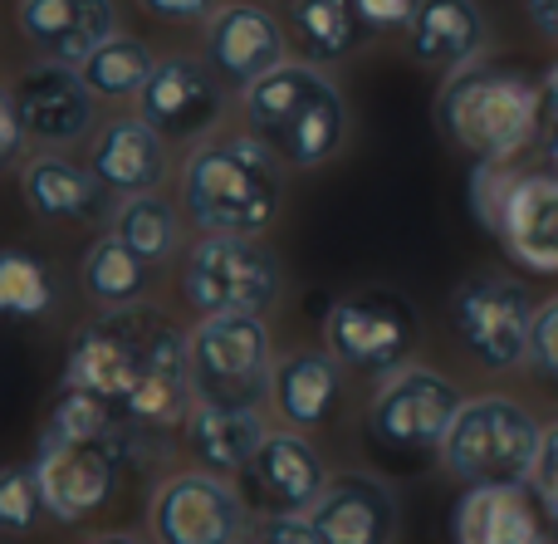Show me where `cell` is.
Masks as SVG:
<instances>
[{
    "instance_id": "1",
    "label": "cell",
    "mask_w": 558,
    "mask_h": 544,
    "mask_svg": "<svg viewBox=\"0 0 558 544\" xmlns=\"http://www.w3.org/2000/svg\"><path fill=\"white\" fill-rule=\"evenodd\" d=\"M245 128L294 172L333 162L348 137V104L314 59H279L245 88Z\"/></svg>"
},
{
    "instance_id": "2",
    "label": "cell",
    "mask_w": 558,
    "mask_h": 544,
    "mask_svg": "<svg viewBox=\"0 0 558 544\" xmlns=\"http://www.w3.org/2000/svg\"><path fill=\"white\" fill-rule=\"evenodd\" d=\"M284 206V162L255 133L202 137L182 167V211L202 231L265 235Z\"/></svg>"
},
{
    "instance_id": "3",
    "label": "cell",
    "mask_w": 558,
    "mask_h": 544,
    "mask_svg": "<svg viewBox=\"0 0 558 544\" xmlns=\"http://www.w3.org/2000/svg\"><path fill=\"white\" fill-rule=\"evenodd\" d=\"M436 123L475 162H514L544 133L539 84L505 64H461L441 84Z\"/></svg>"
},
{
    "instance_id": "4",
    "label": "cell",
    "mask_w": 558,
    "mask_h": 544,
    "mask_svg": "<svg viewBox=\"0 0 558 544\" xmlns=\"http://www.w3.org/2000/svg\"><path fill=\"white\" fill-rule=\"evenodd\" d=\"M475 221L534 275H558V177L481 162L471 177Z\"/></svg>"
},
{
    "instance_id": "5",
    "label": "cell",
    "mask_w": 558,
    "mask_h": 544,
    "mask_svg": "<svg viewBox=\"0 0 558 544\" xmlns=\"http://www.w3.org/2000/svg\"><path fill=\"white\" fill-rule=\"evenodd\" d=\"M284 294V265L260 235L206 231L186 251L182 300L196 314H270Z\"/></svg>"
},
{
    "instance_id": "6",
    "label": "cell",
    "mask_w": 558,
    "mask_h": 544,
    "mask_svg": "<svg viewBox=\"0 0 558 544\" xmlns=\"http://www.w3.org/2000/svg\"><path fill=\"white\" fill-rule=\"evenodd\" d=\"M544 427L514 398H471L461 402L451 432L441 442V461L465 486H500V481H530L539 461Z\"/></svg>"
},
{
    "instance_id": "7",
    "label": "cell",
    "mask_w": 558,
    "mask_h": 544,
    "mask_svg": "<svg viewBox=\"0 0 558 544\" xmlns=\"http://www.w3.org/2000/svg\"><path fill=\"white\" fill-rule=\"evenodd\" d=\"M186 368L196 398L260 408L275 378L265 314H202V324L186 334Z\"/></svg>"
},
{
    "instance_id": "8",
    "label": "cell",
    "mask_w": 558,
    "mask_h": 544,
    "mask_svg": "<svg viewBox=\"0 0 558 544\" xmlns=\"http://www.w3.org/2000/svg\"><path fill=\"white\" fill-rule=\"evenodd\" d=\"M422 319L416 304L397 290H357L328 304L324 314V343L343 368L357 373H392L412 359Z\"/></svg>"
},
{
    "instance_id": "9",
    "label": "cell",
    "mask_w": 558,
    "mask_h": 544,
    "mask_svg": "<svg viewBox=\"0 0 558 544\" xmlns=\"http://www.w3.org/2000/svg\"><path fill=\"white\" fill-rule=\"evenodd\" d=\"M147 535L162 544H235L251 535V506L221 471H177L147 500Z\"/></svg>"
},
{
    "instance_id": "10",
    "label": "cell",
    "mask_w": 558,
    "mask_h": 544,
    "mask_svg": "<svg viewBox=\"0 0 558 544\" xmlns=\"http://www.w3.org/2000/svg\"><path fill=\"white\" fill-rule=\"evenodd\" d=\"M461 392L451 378H441L436 368H402L387 373V383L377 388L373 408H367V437L383 451H441L446 432H451L456 412H461Z\"/></svg>"
},
{
    "instance_id": "11",
    "label": "cell",
    "mask_w": 558,
    "mask_h": 544,
    "mask_svg": "<svg viewBox=\"0 0 558 544\" xmlns=\"http://www.w3.org/2000/svg\"><path fill=\"white\" fill-rule=\"evenodd\" d=\"M530 324H534V304L524 294V285L510 280V275H471L451 294L456 339L475 363H485L495 373H510L524 363Z\"/></svg>"
},
{
    "instance_id": "12",
    "label": "cell",
    "mask_w": 558,
    "mask_h": 544,
    "mask_svg": "<svg viewBox=\"0 0 558 544\" xmlns=\"http://www.w3.org/2000/svg\"><path fill=\"white\" fill-rule=\"evenodd\" d=\"M128 427V422H123ZM35 486L45 500V516L59 525H84L88 516L113 500L118 481H123V432L118 442H64V437H39L35 447Z\"/></svg>"
},
{
    "instance_id": "13",
    "label": "cell",
    "mask_w": 558,
    "mask_h": 544,
    "mask_svg": "<svg viewBox=\"0 0 558 544\" xmlns=\"http://www.w3.org/2000/svg\"><path fill=\"white\" fill-rule=\"evenodd\" d=\"M226 88L231 84L211 69V59L167 55L137 88V118H147L167 143H202L226 113Z\"/></svg>"
},
{
    "instance_id": "14",
    "label": "cell",
    "mask_w": 558,
    "mask_h": 544,
    "mask_svg": "<svg viewBox=\"0 0 558 544\" xmlns=\"http://www.w3.org/2000/svg\"><path fill=\"white\" fill-rule=\"evenodd\" d=\"M10 98H15L25 137L39 147H69L78 137H88V128L98 123V94L78 74V64L39 59L35 69L20 74Z\"/></svg>"
},
{
    "instance_id": "15",
    "label": "cell",
    "mask_w": 558,
    "mask_h": 544,
    "mask_svg": "<svg viewBox=\"0 0 558 544\" xmlns=\"http://www.w3.org/2000/svg\"><path fill=\"white\" fill-rule=\"evenodd\" d=\"M284 20L255 5V0L216 5L211 20H206V59L231 88H251L260 74H270L284 59Z\"/></svg>"
},
{
    "instance_id": "16",
    "label": "cell",
    "mask_w": 558,
    "mask_h": 544,
    "mask_svg": "<svg viewBox=\"0 0 558 544\" xmlns=\"http://www.w3.org/2000/svg\"><path fill=\"white\" fill-rule=\"evenodd\" d=\"M15 29L39 59L84 64L108 35H118L113 0H20Z\"/></svg>"
},
{
    "instance_id": "17",
    "label": "cell",
    "mask_w": 558,
    "mask_h": 544,
    "mask_svg": "<svg viewBox=\"0 0 558 544\" xmlns=\"http://www.w3.org/2000/svg\"><path fill=\"white\" fill-rule=\"evenodd\" d=\"M314 525L324 544H387L397 535V500L377 476L348 471L328 476L324 496L314 500Z\"/></svg>"
},
{
    "instance_id": "18",
    "label": "cell",
    "mask_w": 558,
    "mask_h": 544,
    "mask_svg": "<svg viewBox=\"0 0 558 544\" xmlns=\"http://www.w3.org/2000/svg\"><path fill=\"white\" fill-rule=\"evenodd\" d=\"M88 167L108 186V196L157 192L167 182V137L147 118H113L98 128L88 147Z\"/></svg>"
},
{
    "instance_id": "19",
    "label": "cell",
    "mask_w": 558,
    "mask_h": 544,
    "mask_svg": "<svg viewBox=\"0 0 558 544\" xmlns=\"http://www.w3.org/2000/svg\"><path fill=\"white\" fill-rule=\"evenodd\" d=\"M20 196L45 221H98L108 206V186L94 177V167H78L59 147H45L20 167Z\"/></svg>"
},
{
    "instance_id": "20",
    "label": "cell",
    "mask_w": 558,
    "mask_h": 544,
    "mask_svg": "<svg viewBox=\"0 0 558 544\" xmlns=\"http://www.w3.org/2000/svg\"><path fill=\"white\" fill-rule=\"evenodd\" d=\"M245 471H251L265 510H314V500L328 486L324 457L299 432H265V442L255 447Z\"/></svg>"
},
{
    "instance_id": "21",
    "label": "cell",
    "mask_w": 558,
    "mask_h": 544,
    "mask_svg": "<svg viewBox=\"0 0 558 544\" xmlns=\"http://www.w3.org/2000/svg\"><path fill=\"white\" fill-rule=\"evenodd\" d=\"M338 398H343V363L328 349H299L275 363L270 402L289 427H324L338 412Z\"/></svg>"
},
{
    "instance_id": "22",
    "label": "cell",
    "mask_w": 558,
    "mask_h": 544,
    "mask_svg": "<svg viewBox=\"0 0 558 544\" xmlns=\"http://www.w3.org/2000/svg\"><path fill=\"white\" fill-rule=\"evenodd\" d=\"M265 432L270 427H265V418L255 408H241V402H206V398H196L182 422L186 451H192L202 467L221 471V476H235V471L251 467Z\"/></svg>"
},
{
    "instance_id": "23",
    "label": "cell",
    "mask_w": 558,
    "mask_h": 544,
    "mask_svg": "<svg viewBox=\"0 0 558 544\" xmlns=\"http://www.w3.org/2000/svg\"><path fill=\"white\" fill-rule=\"evenodd\" d=\"M451 535L461 544H534L539 530V506L524 491V481H500V486H471L456 500Z\"/></svg>"
},
{
    "instance_id": "24",
    "label": "cell",
    "mask_w": 558,
    "mask_h": 544,
    "mask_svg": "<svg viewBox=\"0 0 558 544\" xmlns=\"http://www.w3.org/2000/svg\"><path fill=\"white\" fill-rule=\"evenodd\" d=\"M407 45L412 59L426 69H461L481 55L485 45V20L475 0H416L412 25H407Z\"/></svg>"
},
{
    "instance_id": "25",
    "label": "cell",
    "mask_w": 558,
    "mask_h": 544,
    "mask_svg": "<svg viewBox=\"0 0 558 544\" xmlns=\"http://www.w3.org/2000/svg\"><path fill=\"white\" fill-rule=\"evenodd\" d=\"M284 35L304 59L333 64L353 55L373 35V25L363 20L357 0H284Z\"/></svg>"
},
{
    "instance_id": "26",
    "label": "cell",
    "mask_w": 558,
    "mask_h": 544,
    "mask_svg": "<svg viewBox=\"0 0 558 544\" xmlns=\"http://www.w3.org/2000/svg\"><path fill=\"white\" fill-rule=\"evenodd\" d=\"M78 280H84V294L98 310H128V304H143L147 285H153V261H143L133 245L108 231L88 245Z\"/></svg>"
},
{
    "instance_id": "27",
    "label": "cell",
    "mask_w": 558,
    "mask_h": 544,
    "mask_svg": "<svg viewBox=\"0 0 558 544\" xmlns=\"http://www.w3.org/2000/svg\"><path fill=\"white\" fill-rule=\"evenodd\" d=\"M113 235L133 245L143 261L162 265L182 245V216H177V206L162 192H137V196H123V206L113 211Z\"/></svg>"
},
{
    "instance_id": "28",
    "label": "cell",
    "mask_w": 558,
    "mask_h": 544,
    "mask_svg": "<svg viewBox=\"0 0 558 544\" xmlns=\"http://www.w3.org/2000/svg\"><path fill=\"white\" fill-rule=\"evenodd\" d=\"M54 270L35 251H0V319H45L54 310Z\"/></svg>"
},
{
    "instance_id": "29",
    "label": "cell",
    "mask_w": 558,
    "mask_h": 544,
    "mask_svg": "<svg viewBox=\"0 0 558 544\" xmlns=\"http://www.w3.org/2000/svg\"><path fill=\"white\" fill-rule=\"evenodd\" d=\"M153 49L143 45V39L133 35H108L104 45L94 49V55L78 64V74L88 78V88H94L98 98H137V88L147 84V74H153Z\"/></svg>"
},
{
    "instance_id": "30",
    "label": "cell",
    "mask_w": 558,
    "mask_h": 544,
    "mask_svg": "<svg viewBox=\"0 0 558 544\" xmlns=\"http://www.w3.org/2000/svg\"><path fill=\"white\" fill-rule=\"evenodd\" d=\"M128 418H118L113 402L98 398V392H84V388H64L54 398L45 418V432L39 437H64V442H118Z\"/></svg>"
},
{
    "instance_id": "31",
    "label": "cell",
    "mask_w": 558,
    "mask_h": 544,
    "mask_svg": "<svg viewBox=\"0 0 558 544\" xmlns=\"http://www.w3.org/2000/svg\"><path fill=\"white\" fill-rule=\"evenodd\" d=\"M45 510L35 486V467H5L0 471V530L5 535H25L35 530V516Z\"/></svg>"
},
{
    "instance_id": "32",
    "label": "cell",
    "mask_w": 558,
    "mask_h": 544,
    "mask_svg": "<svg viewBox=\"0 0 558 544\" xmlns=\"http://www.w3.org/2000/svg\"><path fill=\"white\" fill-rule=\"evenodd\" d=\"M530 373L544 383V388L558 392V300H549L544 310H534L530 324V353H524Z\"/></svg>"
},
{
    "instance_id": "33",
    "label": "cell",
    "mask_w": 558,
    "mask_h": 544,
    "mask_svg": "<svg viewBox=\"0 0 558 544\" xmlns=\"http://www.w3.org/2000/svg\"><path fill=\"white\" fill-rule=\"evenodd\" d=\"M251 535L265 540V544H324L308 510H265V520L251 530Z\"/></svg>"
},
{
    "instance_id": "34",
    "label": "cell",
    "mask_w": 558,
    "mask_h": 544,
    "mask_svg": "<svg viewBox=\"0 0 558 544\" xmlns=\"http://www.w3.org/2000/svg\"><path fill=\"white\" fill-rule=\"evenodd\" d=\"M534 491H539V500H544V510L554 516V525H558V422L549 432H544V442H539V461H534Z\"/></svg>"
},
{
    "instance_id": "35",
    "label": "cell",
    "mask_w": 558,
    "mask_h": 544,
    "mask_svg": "<svg viewBox=\"0 0 558 544\" xmlns=\"http://www.w3.org/2000/svg\"><path fill=\"white\" fill-rule=\"evenodd\" d=\"M357 10H363V20L377 35V29H407L412 25L416 0H357Z\"/></svg>"
},
{
    "instance_id": "36",
    "label": "cell",
    "mask_w": 558,
    "mask_h": 544,
    "mask_svg": "<svg viewBox=\"0 0 558 544\" xmlns=\"http://www.w3.org/2000/svg\"><path fill=\"white\" fill-rule=\"evenodd\" d=\"M147 15L172 20V25H192V20H211L216 0H137Z\"/></svg>"
},
{
    "instance_id": "37",
    "label": "cell",
    "mask_w": 558,
    "mask_h": 544,
    "mask_svg": "<svg viewBox=\"0 0 558 544\" xmlns=\"http://www.w3.org/2000/svg\"><path fill=\"white\" fill-rule=\"evenodd\" d=\"M25 128H20V113H15V98H10V88H0V167H10L20 157V147H25Z\"/></svg>"
},
{
    "instance_id": "38",
    "label": "cell",
    "mask_w": 558,
    "mask_h": 544,
    "mask_svg": "<svg viewBox=\"0 0 558 544\" xmlns=\"http://www.w3.org/2000/svg\"><path fill=\"white\" fill-rule=\"evenodd\" d=\"M524 15L534 20V29H539L544 39L558 45V0H524Z\"/></svg>"
},
{
    "instance_id": "39",
    "label": "cell",
    "mask_w": 558,
    "mask_h": 544,
    "mask_svg": "<svg viewBox=\"0 0 558 544\" xmlns=\"http://www.w3.org/2000/svg\"><path fill=\"white\" fill-rule=\"evenodd\" d=\"M539 108H544V133H558V64L539 78Z\"/></svg>"
},
{
    "instance_id": "40",
    "label": "cell",
    "mask_w": 558,
    "mask_h": 544,
    "mask_svg": "<svg viewBox=\"0 0 558 544\" xmlns=\"http://www.w3.org/2000/svg\"><path fill=\"white\" fill-rule=\"evenodd\" d=\"M549 162L558 167V133H549Z\"/></svg>"
}]
</instances>
